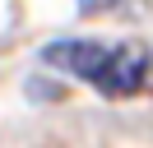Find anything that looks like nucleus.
Returning a JSON list of instances; mask_svg holds the SVG:
<instances>
[{
	"label": "nucleus",
	"mask_w": 153,
	"mask_h": 148,
	"mask_svg": "<svg viewBox=\"0 0 153 148\" xmlns=\"http://www.w3.org/2000/svg\"><path fill=\"white\" fill-rule=\"evenodd\" d=\"M149 74H153V56L139 42H121V46L107 51V65H102V74H97L93 88L107 92V97H134L149 83Z\"/></svg>",
	"instance_id": "obj_1"
},
{
	"label": "nucleus",
	"mask_w": 153,
	"mask_h": 148,
	"mask_svg": "<svg viewBox=\"0 0 153 148\" xmlns=\"http://www.w3.org/2000/svg\"><path fill=\"white\" fill-rule=\"evenodd\" d=\"M116 0H79V14H102V9H111Z\"/></svg>",
	"instance_id": "obj_3"
},
{
	"label": "nucleus",
	"mask_w": 153,
	"mask_h": 148,
	"mask_svg": "<svg viewBox=\"0 0 153 148\" xmlns=\"http://www.w3.org/2000/svg\"><path fill=\"white\" fill-rule=\"evenodd\" d=\"M107 51H111V46L88 42V37H65V42L42 46V60H47L51 70H60V74H74V79H84V83H97V74H102V65H107Z\"/></svg>",
	"instance_id": "obj_2"
}]
</instances>
